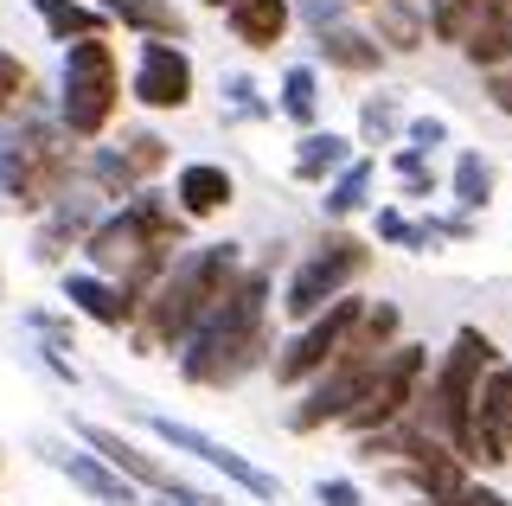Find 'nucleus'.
Returning <instances> with one entry per match:
<instances>
[{
	"label": "nucleus",
	"mask_w": 512,
	"mask_h": 506,
	"mask_svg": "<svg viewBox=\"0 0 512 506\" xmlns=\"http://www.w3.org/2000/svg\"><path fill=\"white\" fill-rule=\"evenodd\" d=\"M244 270H250V257H244L237 237L192 244L186 257L154 282L148 302H141V321L128 327V353H141V359L173 353V359H180L186 346H192V334H199V327L224 308V295L244 282Z\"/></svg>",
	"instance_id": "obj_1"
},
{
	"label": "nucleus",
	"mask_w": 512,
	"mask_h": 506,
	"mask_svg": "<svg viewBox=\"0 0 512 506\" xmlns=\"http://www.w3.org/2000/svg\"><path fill=\"white\" fill-rule=\"evenodd\" d=\"M269 295H276V270L250 263L244 282L224 295V308L192 334V346L180 353V378L192 391H237L250 372L276 366V321H269Z\"/></svg>",
	"instance_id": "obj_2"
},
{
	"label": "nucleus",
	"mask_w": 512,
	"mask_h": 506,
	"mask_svg": "<svg viewBox=\"0 0 512 506\" xmlns=\"http://www.w3.org/2000/svg\"><path fill=\"white\" fill-rule=\"evenodd\" d=\"M84 141L58 122V103H45L39 90L0 122V212L45 218L64 193L84 186Z\"/></svg>",
	"instance_id": "obj_3"
},
{
	"label": "nucleus",
	"mask_w": 512,
	"mask_h": 506,
	"mask_svg": "<svg viewBox=\"0 0 512 506\" xmlns=\"http://www.w3.org/2000/svg\"><path fill=\"white\" fill-rule=\"evenodd\" d=\"M397 346H404V308H397V302H372L365 321H359V334H352V346L314 378L308 391H295V404L282 410L288 436H320V430H333V423L346 430V417L365 404L378 366L397 353Z\"/></svg>",
	"instance_id": "obj_4"
},
{
	"label": "nucleus",
	"mask_w": 512,
	"mask_h": 506,
	"mask_svg": "<svg viewBox=\"0 0 512 506\" xmlns=\"http://www.w3.org/2000/svg\"><path fill=\"white\" fill-rule=\"evenodd\" d=\"M493 366H500L493 334H480V327H455L448 353L436 359V372H429V385H423L416 423H429L455 455H461V442H468V430H474V404H480V385H487Z\"/></svg>",
	"instance_id": "obj_5"
},
{
	"label": "nucleus",
	"mask_w": 512,
	"mask_h": 506,
	"mask_svg": "<svg viewBox=\"0 0 512 506\" xmlns=\"http://www.w3.org/2000/svg\"><path fill=\"white\" fill-rule=\"evenodd\" d=\"M116 116H122V58H116V45L109 39L64 45V58H58V122L71 129V141H84V148L109 141Z\"/></svg>",
	"instance_id": "obj_6"
},
{
	"label": "nucleus",
	"mask_w": 512,
	"mask_h": 506,
	"mask_svg": "<svg viewBox=\"0 0 512 506\" xmlns=\"http://www.w3.org/2000/svg\"><path fill=\"white\" fill-rule=\"evenodd\" d=\"M372 276V244L352 231H327L308 257L288 270L282 282V321L288 327H308L314 314H327L333 302H346V295H359V282Z\"/></svg>",
	"instance_id": "obj_7"
},
{
	"label": "nucleus",
	"mask_w": 512,
	"mask_h": 506,
	"mask_svg": "<svg viewBox=\"0 0 512 506\" xmlns=\"http://www.w3.org/2000/svg\"><path fill=\"white\" fill-rule=\"evenodd\" d=\"M122 404H128V417H135L154 442H167L173 455H192V462H205L212 474H224L231 487H244V494H250V500H263V506H276V500H282V481H276V474H269L263 462H250V455H237L231 442L192 430V423L167 417V410H154V404H141V398H122Z\"/></svg>",
	"instance_id": "obj_8"
},
{
	"label": "nucleus",
	"mask_w": 512,
	"mask_h": 506,
	"mask_svg": "<svg viewBox=\"0 0 512 506\" xmlns=\"http://www.w3.org/2000/svg\"><path fill=\"white\" fill-rule=\"evenodd\" d=\"M365 308H372V295H346V302H333L327 314H314L308 327H288V340L276 346V366H269V378H276L282 391H308L314 378L352 346Z\"/></svg>",
	"instance_id": "obj_9"
},
{
	"label": "nucleus",
	"mask_w": 512,
	"mask_h": 506,
	"mask_svg": "<svg viewBox=\"0 0 512 506\" xmlns=\"http://www.w3.org/2000/svg\"><path fill=\"white\" fill-rule=\"evenodd\" d=\"M429 346H416V340H404L391 359L378 366V378H372V391H365V404L346 417V436L352 442H365V436H378V430H391V423H404V417H416V404H423V385H429Z\"/></svg>",
	"instance_id": "obj_10"
},
{
	"label": "nucleus",
	"mask_w": 512,
	"mask_h": 506,
	"mask_svg": "<svg viewBox=\"0 0 512 506\" xmlns=\"http://www.w3.org/2000/svg\"><path fill=\"white\" fill-rule=\"evenodd\" d=\"M192 90H199V65H192L186 45L173 39H141L135 52V71H128V97H135L141 109H154V116H180V109L192 103Z\"/></svg>",
	"instance_id": "obj_11"
},
{
	"label": "nucleus",
	"mask_w": 512,
	"mask_h": 506,
	"mask_svg": "<svg viewBox=\"0 0 512 506\" xmlns=\"http://www.w3.org/2000/svg\"><path fill=\"white\" fill-rule=\"evenodd\" d=\"M32 455H45V468H58V474H64V481H71L90 506H141V487L128 481L122 468H109L96 449H84V442L39 436V442H32Z\"/></svg>",
	"instance_id": "obj_12"
},
{
	"label": "nucleus",
	"mask_w": 512,
	"mask_h": 506,
	"mask_svg": "<svg viewBox=\"0 0 512 506\" xmlns=\"http://www.w3.org/2000/svg\"><path fill=\"white\" fill-rule=\"evenodd\" d=\"M461 462L468 468H506L512 462V359L487 372L480 385V404H474V430L461 442Z\"/></svg>",
	"instance_id": "obj_13"
},
{
	"label": "nucleus",
	"mask_w": 512,
	"mask_h": 506,
	"mask_svg": "<svg viewBox=\"0 0 512 506\" xmlns=\"http://www.w3.org/2000/svg\"><path fill=\"white\" fill-rule=\"evenodd\" d=\"M103 212H116V205H103L90 186L64 193L45 218H32V263H39V270H64V250H84L90 231L103 225Z\"/></svg>",
	"instance_id": "obj_14"
},
{
	"label": "nucleus",
	"mask_w": 512,
	"mask_h": 506,
	"mask_svg": "<svg viewBox=\"0 0 512 506\" xmlns=\"http://www.w3.org/2000/svg\"><path fill=\"white\" fill-rule=\"evenodd\" d=\"M71 436L84 442V449H96L109 468H122L128 481L141 487V494H173V487L186 481L180 468H167L160 455H148L135 436H122V430H109V423H96V417H71Z\"/></svg>",
	"instance_id": "obj_15"
},
{
	"label": "nucleus",
	"mask_w": 512,
	"mask_h": 506,
	"mask_svg": "<svg viewBox=\"0 0 512 506\" xmlns=\"http://www.w3.org/2000/svg\"><path fill=\"white\" fill-rule=\"evenodd\" d=\"M58 295H64V308H71L77 321L103 327V334H122V340H128V327L141 321L135 295H128L122 282L96 276V270H58Z\"/></svg>",
	"instance_id": "obj_16"
},
{
	"label": "nucleus",
	"mask_w": 512,
	"mask_h": 506,
	"mask_svg": "<svg viewBox=\"0 0 512 506\" xmlns=\"http://www.w3.org/2000/svg\"><path fill=\"white\" fill-rule=\"evenodd\" d=\"M173 205L192 218V225H212L237 205V173L224 161H180L173 167Z\"/></svg>",
	"instance_id": "obj_17"
},
{
	"label": "nucleus",
	"mask_w": 512,
	"mask_h": 506,
	"mask_svg": "<svg viewBox=\"0 0 512 506\" xmlns=\"http://www.w3.org/2000/svg\"><path fill=\"white\" fill-rule=\"evenodd\" d=\"M359 161V135H346V129H308L295 141V154H288V180L295 186H333L340 173Z\"/></svg>",
	"instance_id": "obj_18"
},
{
	"label": "nucleus",
	"mask_w": 512,
	"mask_h": 506,
	"mask_svg": "<svg viewBox=\"0 0 512 506\" xmlns=\"http://www.w3.org/2000/svg\"><path fill=\"white\" fill-rule=\"evenodd\" d=\"M224 26L244 52H276L295 26V0H231L224 7Z\"/></svg>",
	"instance_id": "obj_19"
},
{
	"label": "nucleus",
	"mask_w": 512,
	"mask_h": 506,
	"mask_svg": "<svg viewBox=\"0 0 512 506\" xmlns=\"http://www.w3.org/2000/svg\"><path fill=\"white\" fill-rule=\"evenodd\" d=\"M314 52H320V65H327V71H340V77H378L384 71V58H391V52H384V45H378V33H372V26H333V33H320L314 39Z\"/></svg>",
	"instance_id": "obj_20"
},
{
	"label": "nucleus",
	"mask_w": 512,
	"mask_h": 506,
	"mask_svg": "<svg viewBox=\"0 0 512 506\" xmlns=\"http://www.w3.org/2000/svg\"><path fill=\"white\" fill-rule=\"evenodd\" d=\"M84 186H90L103 205H128L135 193H148V180L128 167L122 141H96V148H84Z\"/></svg>",
	"instance_id": "obj_21"
},
{
	"label": "nucleus",
	"mask_w": 512,
	"mask_h": 506,
	"mask_svg": "<svg viewBox=\"0 0 512 506\" xmlns=\"http://www.w3.org/2000/svg\"><path fill=\"white\" fill-rule=\"evenodd\" d=\"M32 13H39V26H45V39L52 45H77V39H109V13L103 7H90V0H26Z\"/></svg>",
	"instance_id": "obj_22"
},
{
	"label": "nucleus",
	"mask_w": 512,
	"mask_h": 506,
	"mask_svg": "<svg viewBox=\"0 0 512 506\" xmlns=\"http://www.w3.org/2000/svg\"><path fill=\"white\" fill-rule=\"evenodd\" d=\"M372 186H378V161H372V154H359L333 186H320V218H327V231H346L352 218L372 205Z\"/></svg>",
	"instance_id": "obj_23"
},
{
	"label": "nucleus",
	"mask_w": 512,
	"mask_h": 506,
	"mask_svg": "<svg viewBox=\"0 0 512 506\" xmlns=\"http://www.w3.org/2000/svg\"><path fill=\"white\" fill-rule=\"evenodd\" d=\"M103 13L122 26V33H135V39H173V45H186V13L173 7V0H103Z\"/></svg>",
	"instance_id": "obj_24"
},
{
	"label": "nucleus",
	"mask_w": 512,
	"mask_h": 506,
	"mask_svg": "<svg viewBox=\"0 0 512 506\" xmlns=\"http://www.w3.org/2000/svg\"><path fill=\"white\" fill-rule=\"evenodd\" d=\"M493 186H500L493 154L461 148V154H455V173H448V205H455V212H468V218H480V212L493 205Z\"/></svg>",
	"instance_id": "obj_25"
},
{
	"label": "nucleus",
	"mask_w": 512,
	"mask_h": 506,
	"mask_svg": "<svg viewBox=\"0 0 512 506\" xmlns=\"http://www.w3.org/2000/svg\"><path fill=\"white\" fill-rule=\"evenodd\" d=\"M372 33H378L384 52H423L429 45V7L423 0H378Z\"/></svg>",
	"instance_id": "obj_26"
},
{
	"label": "nucleus",
	"mask_w": 512,
	"mask_h": 506,
	"mask_svg": "<svg viewBox=\"0 0 512 506\" xmlns=\"http://www.w3.org/2000/svg\"><path fill=\"white\" fill-rule=\"evenodd\" d=\"M359 148H397V141L410 135V109L397 90H372V97H359Z\"/></svg>",
	"instance_id": "obj_27"
},
{
	"label": "nucleus",
	"mask_w": 512,
	"mask_h": 506,
	"mask_svg": "<svg viewBox=\"0 0 512 506\" xmlns=\"http://www.w3.org/2000/svg\"><path fill=\"white\" fill-rule=\"evenodd\" d=\"M276 116L295 122L301 135L320 129V65H308V58H301V65L282 71V84H276Z\"/></svg>",
	"instance_id": "obj_28"
},
{
	"label": "nucleus",
	"mask_w": 512,
	"mask_h": 506,
	"mask_svg": "<svg viewBox=\"0 0 512 506\" xmlns=\"http://www.w3.org/2000/svg\"><path fill=\"white\" fill-rule=\"evenodd\" d=\"M391 173H397V186H404V199L410 205H429L442 193V173H436V154H423V148H391Z\"/></svg>",
	"instance_id": "obj_29"
},
{
	"label": "nucleus",
	"mask_w": 512,
	"mask_h": 506,
	"mask_svg": "<svg viewBox=\"0 0 512 506\" xmlns=\"http://www.w3.org/2000/svg\"><path fill=\"white\" fill-rule=\"evenodd\" d=\"M269 116H276V103L256 90L250 71H231V77H224V122H269Z\"/></svg>",
	"instance_id": "obj_30"
},
{
	"label": "nucleus",
	"mask_w": 512,
	"mask_h": 506,
	"mask_svg": "<svg viewBox=\"0 0 512 506\" xmlns=\"http://www.w3.org/2000/svg\"><path fill=\"white\" fill-rule=\"evenodd\" d=\"M372 237H378V244H391V250H416V257L429 250L423 218H410L404 205H378V212H372Z\"/></svg>",
	"instance_id": "obj_31"
},
{
	"label": "nucleus",
	"mask_w": 512,
	"mask_h": 506,
	"mask_svg": "<svg viewBox=\"0 0 512 506\" xmlns=\"http://www.w3.org/2000/svg\"><path fill=\"white\" fill-rule=\"evenodd\" d=\"M20 327H26L32 340L58 346V353H77V314H71V308H26Z\"/></svg>",
	"instance_id": "obj_32"
},
{
	"label": "nucleus",
	"mask_w": 512,
	"mask_h": 506,
	"mask_svg": "<svg viewBox=\"0 0 512 506\" xmlns=\"http://www.w3.org/2000/svg\"><path fill=\"white\" fill-rule=\"evenodd\" d=\"M122 154H128V167H135L148 186H154L160 173H167V161H173L167 135H154V129H128V135H122Z\"/></svg>",
	"instance_id": "obj_33"
},
{
	"label": "nucleus",
	"mask_w": 512,
	"mask_h": 506,
	"mask_svg": "<svg viewBox=\"0 0 512 506\" xmlns=\"http://www.w3.org/2000/svg\"><path fill=\"white\" fill-rule=\"evenodd\" d=\"M26 97H32V71H26L20 58L7 52V45H0V122H7V116H13V109H20Z\"/></svg>",
	"instance_id": "obj_34"
},
{
	"label": "nucleus",
	"mask_w": 512,
	"mask_h": 506,
	"mask_svg": "<svg viewBox=\"0 0 512 506\" xmlns=\"http://www.w3.org/2000/svg\"><path fill=\"white\" fill-rule=\"evenodd\" d=\"M26 359H32V366H39L45 378H52V385H64V391H77V385H84L77 359H71V353H58V346H45V340H32V346H26Z\"/></svg>",
	"instance_id": "obj_35"
},
{
	"label": "nucleus",
	"mask_w": 512,
	"mask_h": 506,
	"mask_svg": "<svg viewBox=\"0 0 512 506\" xmlns=\"http://www.w3.org/2000/svg\"><path fill=\"white\" fill-rule=\"evenodd\" d=\"M346 7L352 0H295V20L320 39V33H333V26H346Z\"/></svg>",
	"instance_id": "obj_36"
},
{
	"label": "nucleus",
	"mask_w": 512,
	"mask_h": 506,
	"mask_svg": "<svg viewBox=\"0 0 512 506\" xmlns=\"http://www.w3.org/2000/svg\"><path fill=\"white\" fill-rule=\"evenodd\" d=\"M423 237H429V250H436V244H468V237H474V218L468 212H429L423 218Z\"/></svg>",
	"instance_id": "obj_37"
},
{
	"label": "nucleus",
	"mask_w": 512,
	"mask_h": 506,
	"mask_svg": "<svg viewBox=\"0 0 512 506\" xmlns=\"http://www.w3.org/2000/svg\"><path fill=\"white\" fill-rule=\"evenodd\" d=\"M314 506H365V487L352 474H320L314 481Z\"/></svg>",
	"instance_id": "obj_38"
},
{
	"label": "nucleus",
	"mask_w": 512,
	"mask_h": 506,
	"mask_svg": "<svg viewBox=\"0 0 512 506\" xmlns=\"http://www.w3.org/2000/svg\"><path fill=\"white\" fill-rule=\"evenodd\" d=\"M410 148H423V154H436V148H448V116H410Z\"/></svg>",
	"instance_id": "obj_39"
},
{
	"label": "nucleus",
	"mask_w": 512,
	"mask_h": 506,
	"mask_svg": "<svg viewBox=\"0 0 512 506\" xmlns=\"http://www.w3.org/2000/svg\"><path fill=\"white\" fill-rule=\"evenodd\" d=\"M416 506H512L500 487H487V481H468L455 500H416Z\"/></svg>",
	"instance_id": "obj_40"
},
{
	"label": "nucleus",
	"mask_w": 512,
	"mask_h": 506,
	"mask_svg": "<svg viewBox=\"0 0 512 506\" xmlns=\"http://www.w3.org/2000/svg\"><path fill=\"white\" fill-rule=\"evenodd\" d=\"M480 84H487V103L512 122V65H506V71H493V77H480Z\"/></svg>",
	"instance_id": "obj_41"
},
{
	"label": "nucleus",
	"mask_w": 512,
	"mask_h": 506,
	"mask_svg": "<svg viewBox=\"0 0 512 506\" xmlns=\"http://www.w3.org/2000/svg\"><path fill=\"white\" fill-rule=\"evenodd\" d=\"M0 302H7V263H0Z\"/></svg>",
	"instance_id": "obj_42"
},
{
	"label": "nucleus",
	"mask_w": 512,
	"mask_h": 506,
	"mask_svg": "<svg viewBox=\"0 0 512 506\" xmlns=\"http://www.w3.org/2000/svg\"><path fill=\"white\" fill-rule=\"evenodd\" d=\"M199 7H218V13H224V7H231V0H199Z\"/></svg>",
	"instance_id": "obj_43"
},
{
	"label": "nucleus",
	"mask_w": 512,
	"mask_h": 506,
	"mask_svg": "<svg viewBox=\"0 0 512 506\" xmlns=\"http://www.w3.org/2000/svg\"><path fill=\"white\" fill-rule=\"evenodd\" d=\"M352 7H378V0H352Z\"/></svg>",
	"instance_id": "obj_44"
}]
</instances>
